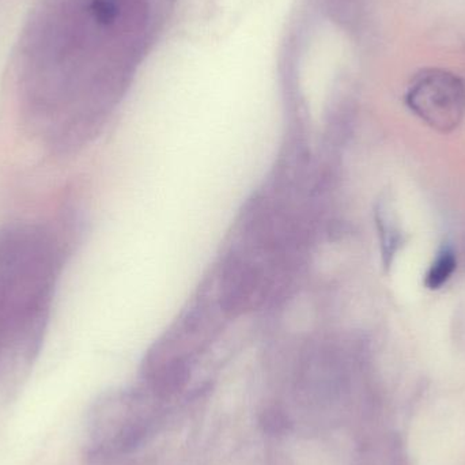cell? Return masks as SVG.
Here are the masks:
<instances>
[{"label":"cell","instance_id":"3957f363","mask_svg":"<svg viewBox=\"0 0 465 465\" xmlns=\"http://www.w3.org/2000/svg\"><path fill=\"white\" fill-rule=\"evenodd\" d=\"M456 267H458V257L452 246H442L426 272L425 286L429 290L441 289L452 278Z\"/></svg>","mask_w":465,"mask_h":465},{"label":"cell","instance_id":"7a4b0ae2","mask_svg":"<svg viewBox=\"0 0 465 465\" xmlns=\"http://www.w3.org/2000/svg\"><path fill=\"white\" fill-rule=\"evenodd\" d=\"M376 213L377 226H379L380 240H381L382 262L385 267L390 268L396 253L403 245V232L390 203L382 202Z\"/></svg>","mask_w":465,"mask_h":465},{"label":"cell","instance_id":"6da1fadb","mask_svg":"<svg viewBox=\"0 0 465 465\" xmlns=\"http://www.w3.org/2000/svg\"><path fill=\"white\" fill-rule=\"evenodd\" d=\"M406 104L433 130L452 133L465 116L463 79L440 68L420 71L410 84Z\"/></svg>","mask_w":465,"mask_h":465},{"label":"cell","instance_id":"277c9868","mask_svg":"<svg viewBox=\"0 0 465 465\" xmlns=\"http://www.w3.org/2000/svg\"><path fill=\"white\" fill-rule=\"evenodd\" d=\"M90 10H92L95 21L101 25L114 24V19L117 18V14H119L116 3L114 0H93Z\"/></svg>","mask_w":465,"mask_h":465}]
</instances>
